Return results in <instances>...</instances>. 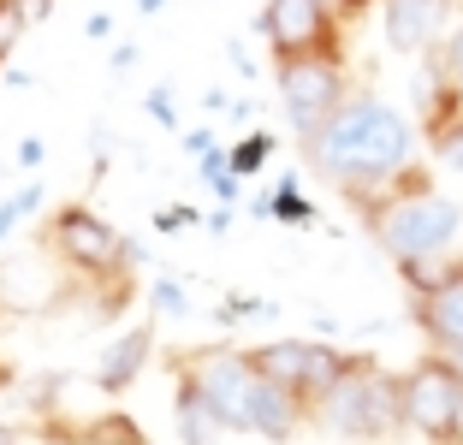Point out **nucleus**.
<instances>
[{
  "label": "nucleus",
  "instance_id": "5",
  "mask_svg": "<svg viewBox=\"0 0 463 445\" xmlns=\"http://www.w3.org/2000/svg\"><path fill=\"white\" fill-rule=\"evenodd\" d=\"M48 250H54L71 273H83L90 285H101V279L113 285V279L131 273V261H149L143 250H131L101 214H90V208H60L54 226H48Z\"/></svg>",
  "mask_w": 463,
  "mask_h": 445
},
{
  "label": "nucleus",
  "instance_id": "22",
  "mask_svg": "<svg viewBox=\"0 0 463 445\" xmlns=\"http://www.w3.org/2000/svg\"><path fill=\"white\" fill-rule=\"evenodd\" d=\"M24 30H30L24 6H18V0H0V66L13 60V48L24 42Z\"/></svg>",
  "mask_w": 463,
  "mask_h": 445
},
{
  "label": "nucleus",
  "instance_id": "1",
  "mask_svg": "<svg viewBox=\"0 0 463 445\" xmlns=\"http://www.w3.org/2000/svg\"><path fill=\"white\" fill-rule=\"evenodd\" d=\"M303 148H309L315 173L333 178L356 208H368L398 173H410L416 125H410V113H398L374 90H351V101L327 119V131L309 137Z\"/></svg>",
  "mask_w": 463,
  "mask_h": 445
},
{
  "label": "nucleus",
  "instance_id": "10",
  "mask_svg": "<svg viewBox=\"0 0 463 445\" xmlns=\"http://www.w3.org/2000/svg\"><path fill=\"white\" fill-rule=\"evenodd\" d=\"M451 0H381V30L392 54H434L451 30Z\"/></svg>",
  "mask_w": 463,
  "mask_h": 445
},
{
  "label": "nucleus",
  "instance_id": "4",
  "mask_svg": "<svg viewBox=\"0 0 463 445\" xmlns=\"http://www.w3.org/2000/svg\"><path fill=\"white\" fill-rule=\"evenodd\" d=\"M184 386H196V398H203L208 410H214L220 433H250V404H256V363H250V351H232V345H208V351H191L178 356L173 368Z\"/></svg>",
  "mask_w": 463,
  "mask_h": 445
},
{
  "label": "nucleus",
  "instance_id": "25",
  "mask_svg": "<svg viewBox=\"0 0 463 445\" xmlns=\"http://www.w3.org/2000/svg\"><path fill=\"white\" fill-rule=\"evenodd\" d=\"M434 54H439V66L451 71V83H463V24H451V30H446V42H439Z\"/></svg>",
  "mask_w": 463,
  "mask_h": 445
},
{
  "label": "nucleus",
  "instance_id": "18",
  "mask_svg": "<svg viewBox=\"0 0 463 445\" xmlns=\"http://www.w3.org/2000/svg\"><path fill=\"white\" fill-rule=\"evenodd\" d=\"M196 173H203V185L220 196V208H238V190H244V178L232 173V155H226V148L203 155V166H196Z\"/></svg>",
  "mask_w": 463,
  "mask_h": 445
},
{
  "label": "nucleus",
  "instance_id": "9",
  "mask_svg": "<svg viewBox=\"0 0 463 445\" xmlns=\"http://www.w3.org/2000/svg\"><path fill=\"white\" fill-rule=\"evenodd\" d=\"M345 101H351V78H345L339 60H291V66H279V108H286L298 143L327 131V119Z\"/></svg>",
  "mask_w": 463,
  "mask_h": 445
},
{
  "label": "nucleus",
  "instance_id": "20",
  "mask_svg": "<svg viewBox=\"0 0 463 445\" xmlns=\"http://www.w3.org/2000/svg\"><path fill=\"white\" fill-rule=\"evenodd\" d=\"M149 303H155L161 321H191V315H196V297H191V285H184V279H155Z\"/></svg>",
  "mask_w": 463,
  "mask_h": 445
},
{
  "label": "nucleus",
  "instance_id": "34",
  "mask_svg": "<svg viewBox=\"0 0 463 445\" xmlns=\"http://www.w3.org/2000/svg\"><path fill=\"white\" fill-rule=\"evenodd\" d=\"M137 13H166V0H137Z\"/></svg>",
  "mask_w": 463,
  "mask_h": 445
},
{
  "label": "nucleus",
  "instance_id": "6",
  "mask_svg": "<svg viewBox=\"0 0 463 445\" xmlns=\"http://www.w3.org/2000/svg\"><path fill=\"white\" fill-rule=\"evenodd\" d=\"M404 421L428 445H463V363L422 356L404 368Z\"/></svg>",
  "mask_w": 463,
  "mask_h": 445
},
{
  "label": "nucleus",
  "instance_id": "32",
  "mask_svg": "<svg viewBox=\"0 0 463 445\" xmlns=\"http://www.w3.org/2000/svg\"><path fill=\"white\" fill-rule=\"evenodd\" d=\"M137 66V48L131 42H119V48H113V71H131Z\"/></svg>",
  "mask_w": 463,
  "mask_h": 445
},
{
  "label": "nucleus",
  "instance_id": "19",
  "mask_svg": "<svg viewBox=\"0 0 463 445\" xmlns=\"http://www.w3.org/2000/svg\"><path fill=\"white\" fill-rule=\"evenodd\" d=\"M226 155H232V173H238V178H256L261 166L273 161V131H250V137H238Z\"/></svg>",
  "mask_w": 463,
  "mask_h": 445
},
{
  "label": "nucleus",
  "instance_id": "11",
  "mask_svg": "<svg viewBox=\"0 0 463 445\" xmlns=\"http://www.w3.org/2000/svg\"><path fill=\"white\" fill-rule=\"evenodd\" d=\"M416 327L428 333V345H434L439 356L463 363V273L446 285V291H434V297L416 303Z\"/></svg>",
  "mask_w": 463,
  "mask_h": 445
},
{
  "label": "nucleus",
  "instance_id": "35",
  "mask_svg": "<svg viewBox=\"0 0 463 445\" xmlns=\"http://www.w3.org/2000/svg\"><path fill=\"white\" fill-rule=\"evenodd\" d=\"M0 445H18V433H13V428H6V421H0Z\"/></svg>",
  "mask_w": 463,
  "mask_h": 445
},
{
  "label": "nucleus",
  "instance_id": "3",
  "mask_svg": "<svg viewBox=\"0 0 463 445\" xmlns=\"http://www.w3.org/2000/svg\"><path fill=\"white\" fill-rule=\"evenodd\" d=\"M368 232L386 256L404 268V261L422 256H451V243L463 232V203L439 196V190H416V196H392L386 208L368 214Z\"/></svg>",
  "mask_w": 463,
  "mask_h": 445
},
{
  "label": "nucleus",
  "instance_id": "30",
  "mask_svg": "<svg viewBox=\"0 0 463 445\" xmlns=\"http://www.w3.org/2000/svg\"><path fill=\"white\" fill-rule=\"evenodd\" d=\"M83 36H90V42H108V36H113V18H108V13H96L90 24H83Z\"/></svg>",
  "mask_w": 463,
  "mask_h": 445
},
{
  "label": "nucleus",
  "instance_id": "26",
  "mask_svg": "<svg viewBox=\"0 0 463 445\" xmlns=\"http://www.w3.org/2000/svg\"><path fill=\"white\" fill-rule=\"evenodd\" d=\"M149 113H155V125H166V131L178 125V108H173V83H155V90H149Z\"/></svg>",
  "mask_w": 463,
  "mask_h": 445
},
{
  "label": "nucleus",
  "instance_id": "27",
  "mask_svg": "<svg viewBox=\"0 0 463 445\" xmlns=\"http://www.w3.org/2000/svg\"><path fill=\"white\" fill-rule=\"evenodd\" d=\"M191 226H196V208H184V203H166L155 214V232H191Z\"/></svg>",
  "mask_w": 463,
  "mask_h": 445
},
{
  "label": "nucleus",
  "instance_id": "29",
  "mask_svg": "<svg viewBox=\"0 0 463 445\" xmlns=\"http://www.w3.org/2000/svg\"><path fill=\"white\" fill-rule=\"evenodd\" d=\"M42 161H48V143H42V137H24V143H18V166L30 173V166H42Z\"/></svg>",
  "mask_w": 463,
  "mask_h": 445
},
{
  "label": "nucleus",
  "instance_id": "12",
  "mask_svg": "<svg viewBox=\"0 0 463 445\" xmlns=\"http://www.w3.org/2000/svg\"><path fill=\"white\" fill-rule=\"evenodd\" d=\"M303 421H309V404H303L298 392L261 380V386H256V404H250V433H256V440H268V445H286V440H298Z\"/></svg>",
  "mask_w": 463,
  "mask_h": 445
},
{
  "label": "nucleus",
  "instance_id": "2",
  "mask_svg": "<svg viewBox=\"0 0 463 445\" xmlns=\"http://www.w3.org/2000/svg\"><path fill=\"white\" fill-rule=\"evenodd\" d=\"M309 421H321L327 433H339V440H351V445L398 440V433L410 428L404 421V374H386V368H374L368 356H356L339 386L309 410Z\"/></svg>",
  "mask_w": 463,
  "mask_h": 445
},
{
  "label": "nucleus",
  "instance_id": "23",
  "mask_svg": "<svg viewBox=\"0 0 463 445\" xmlns=\"http://www.w3.org/2000/svg\"><path fill=\"white\" fill-rule=\"evenodd\" d=\"M273 315V303H261V297H226L214 309V321L220 327H238V321H268Z\"/></svg>",
  "mask_w": 463,
  "mask_h": 445
},
{
  "label": "nucleus",
  "instance_id": "16",
  "mask_svg": "<svg viewBox=\"0 0 463 445\" xmlns=\"http://www.w3.org/2000/svg\"><path fill=\"white\" fill-rule=\"evenodd\" d=\"M78 440H83V445H149V433L137 428L125 410H101V416H90V421L78 428Z\"/></svg>",
  "mask_w": 463,
  "mask_h": 445
},
{
  "label": "nucleus",
  "instance_id": "17",
  "mask_svg": "<svg viewBox=\"0 0 463 445\" xmlns=\"http://www.w3.org/2000/svg\"><path fill=\"white\" fill-rule=\"evenodd\" d=\"M268 220H279V226H315V203L303 196L298 173H279V190L268 196Z\"/></svg>",
  "mask_w": 463,
  "mask_h": 445
},
{
  "label": "nucleus",
  "instance_id": "33",
  "mask_svg": "<svg viewBox=\"0 0 463 445\" xmlns=\"http://www.w3.org/2000/svg\"><path fill=\"white\" fill-rule=\"evenodd\" d=\"M339 13H363V6H374V0H333Z\"/></svg>",
  "mask_w": 463,
  "mask_h": 445
},
{
  "label": "nucleus",
  "instance_id": "24",
  "mask_svg": "<svg viewBox=\"0 0 463 445\" xmlns=\"http://www.w3.org/2000/svg\"><path fill=\"white\" fill-rule=\"evenodd\" d=\"M36 208H42V185H24V190H13V196L0 203V238H6V232H13L24 214H36Z\"/></svg>",
  "mask_w": 463,
  "mask_h": 445
},
{
  "label": "nucleus",
  "instance_id": "15",
  "mask_svg": "<svg viewBox=\"0 0 463 445\" xmlns=\"http://www.w3.org/2000/svg\"><path fill=\"white\" fill-rule=\"evenodd\" d=\"M458 273H463V256H422V261H404V268H398V279H404V291L422 303V297L446 291Z\"/></svg>",
  "mask_w": 463,
  "mask_h": 445
},
{
  "label": "nucleus",
  "instance_id": "7",
  "mask_svg": "<svg viewBox=\"0 0 463 445\" xmlns=\"http://www.w3.org/2000/svg\"><path fill=\"white\" fill-rule=\"evenodd\" d=\"M256 36L279 66L291 60H339V6L333 0H268Z\"/></svg>",
  "mask_w": 463,
  "mask_h": 445
},
{
  "label": "nucleus",
  "instance_id": "31",
  "mask_svg": "<svg viewBox=\"0 0 463 445\" xmlns=\"http://www.w3.org/2000/svg\"><path fill=\"white\" fill-rule=\"evenodd\" d=\"M18 6H24V18H30V24H42V18L54 13V0H18Z\"/></svg>",
  "mask_w": 463,
  "mask_h": 445
},
{
  "label": "nucleus",
  "instance_id": "21",
  "mask_svg": "<svg viewBox=\"0 0 463 445\" xmlns=\"http://www.w3.org/2000/svg\"><path fill=\"white\" fill-rule=\"evenodd\" d=\"M428 155H434V166H446V173H463V119L428 131Z\"/></svg>",
  "mask_w": 463,
  "mask_h": 445
},
{
  "label": "nucleus",
  "instance_id": "36",
  "mask_svg": "<svg viewBox=\"0 0 463 445\" xmlns=\"http://www.w3.org/2000/svg\"><path fill=\"white\" fill-rule=\"evenodd\" d=\"M451 6H463V0H451Z\"/></svg>",
  "mask_w": 463,
  "mask_h": 445
},
{
  "label": "nucleus",
  "instance_id": "37",
  "mask_svg": "<svg viewBox=\"0 0 463 445\" xmlns=\"http://www.w3.org/2000/svg\"><path fill=\"white\" fill-rule=\"evenodd\" d=\"M458 90H463V83H458Z\"/></svg>",
  "mask_w": 463,
  "mask_h": 445
},
{
  "label": "nucleus",
  "instance_id": "8",
  "mask_svg": "<svg viewBox=\"0 0 463 445\" xmlns=\"http://www.w3.org/2000/svg\"><path fill=\"white\" fill-rule=\"evenodd\" d=\"M250 363H256L261 380H273V386L298 392L303 404H321L333 386L345 380V368L356 363L351 351H333V345H321V338H273V345H261V351H250Z\"/></svg>",
  "mask_w": 463,
  "mask_h": 445
},
{
  "label": "nucleus",
  "instance_id": "13",
  "mask_svg": "<svg viewBox=\"0 0 463 445\" xmlns=\"http://www.w3.org/2000/svg\"><path fill=\"white\" fill-rule=\"evenodd\" d=\"M149 356H155V333H149V327H131V333H119L108 351H101V363H96V386L119 398L125 386H137V374L149 368Z\"/></svg>",
  "mask_w": 463,
  "mask_h": 445
},
{
  "label": "nucleus",
  "instance_id": "28",
  "mask_svg": "<svg viewBox=\"0 0 463 445\" xmlns=\"http://www.w3.org/2000/svg\"><path fill=\"white\" fill-rule=\"evenodd\" d=\"M184 148H191L196 161H203V155H214V148H220V137L208 131V125H191V131H184Z\"/></svg>",
  "mask_w": 463,
  "mask_h": 445
},
{
  "label": "nucleus",
  "instance_id": "14",
  "mask_svg": "<svg viewBox=\"0 0 463 445\" xmlns=\"http://www.w3.org/2000/svg\"><path fill=\"white\" fill-rule=\"evenodd\" d=\"M173 421H178V440L184 445H214L220 440V421L214 410L196 398V386H184V380L173 374Z\"/></svg>",
  "mask_w": 463,
  "mask_h": 445
}]
</instances>
